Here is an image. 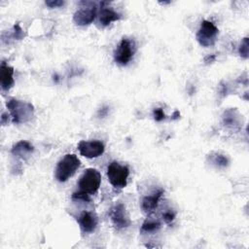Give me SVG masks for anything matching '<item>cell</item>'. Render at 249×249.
Listing matches in <instances>:
<instances>
[{
    "instance_id": "obj_12",
    "label": "cell",
    "mask_w": 249,
    "mask_h": 249,
    "mask_svg": "<svg viewBox=\"0 0 249 249\" xmlns=\"http://www.w3.org/2000/svg\"><path fill=\"white\" fill-rule=\"evenodd\" d=\"M14 68L6 64L1 63L0 66V84L3 90H9L14 86Z\"/></svg>"
},
{
    "instance_id": "obj_7",
    "label": "cell",
    "mask_w": 249,
    "mask_h": 249,
    "mask_svg": "<svg viewBox=\"0 0 249 249\" xmlns=\"http://www.w3.org/2000/svg\"><path fill=\"white\" fill-rule=\"evenodd\" d=\"M218 28L209 20H202L200 27L196 33V40L202 47H210L215 44L218 35Z\"/></svg>"
},
{
    "instance_id": "obj_11",
    "label": "cell",
    "mask_w": 249,
    "mask_h": 249,
    "mask_svg": "<svg viewBox=\"0 0 249 249\" xmlns=\"http://www.w3.org/2000/svg\"><path fill=\"white\" fill-rule=\"evenodd\" d=\"M105 4L106 2H101V8L98 15V22L101 26H107L112 21H116L121 18V14L109 7H105Z\"/></svg>"
},
{
    "instance_id": "obj_8",
    "label": "cell",
    "mask_w": 249,
    "mask_h": 249,
    "mask_svg": "<svg viewBox=\"0 0 249 249\" xmlns=\"http://www.w3.org/2000/svg\"><path fill=\"white\" fill-rule=\"evenodd\" d=\"M109 217L117 230H123L130 226V220L123 203H117L109 210Z\"/></svg>"
},
{
    "instance_id": "obj_3",
    "label": "cell",
    "mask_w": 249,
    "mask_h": 249,
    "mask_svg": "<svg viewBox=\"0 0 249 249\" xmlns=\"http://www.w3.org/2000/svg\"><path fill=\"white\" fill-rule=\"evenodd\" d=\"M81 161L74 154L65 155L55 167L54 176L58 182H65L74 175L76 170L80 167Z\"/></svg>"
},
{
    "instance_id": "obj_23",
    "label": "cell",
    "mask_w": 249,
    "mask_h": 249,
    "mask_svg": "<svg viewBox=\"0 0 249 249\" xmlns=\"http://www.w3.org/2000/svg\"><path fill=\"white\" fill-rule=\"evenodd\" d=\"M108 112H109V107L104 106V107H102V108L98 111V116H99L100 118H103V117H105V116L108 114Z\"/></svg>"
},
{
    "instance_id": "obj_25",
    "label": "cell",
    "mask_w": 249,
    "mask_h": 249,
    "mask_svg": "<svg viewBox=\"0 0 249 249\" xmlns=\"http://www.w3.org/2000/svg\"><path fill=\"white\" fill-rule=\"evenodd\" d=\"M6 117H8L6 114H2V116H1V124H6V121H7V122L9 121Z\"/></svg>"
},
{
    "instance_id": "obj_18",
    "label": "cell",
    "mask_w": 249,
    "mask_h": 249,
    "mask_svg": "<svg viewBox=\"0 0 249 249\" xmlns=\"http://www.w3.org/2000/svg\"><path fill=\"white\" fill-rule=\"evenodd\" d=\"M248 37L243 38L239 48H238V53L242 58H248V53H249V42H248Z\"/></svg>"
},
{
    "instance_id": "obj_15",
    "label": "cell",
    "mask_w": 249,
    "mask_h": 249,
    "mask_svg": "<svg viewBox=\"0 0 249 249\" xmlns=\"http://www.w3.org/2000/svg\"><path fill=\"white\" fill-rule=\"evenodd\" d=\"M223 123L226 126H229L231 128L239 129L240 127V116L238 115V112L236 109H229L225 111L223 115Z\"/></svg>"
},
{
    "instance_id": "obj_13",
    "label": "cell",
    "mask_w": 249,
    "mask_h": 249,
    "mask_svg": "<svg viewBox=\"0 0 249 249\" xmlns=\"http://www.w3.org/2000/svg\"><path fill=\"white\" fill-rule=\"evenodd\" d=\"M11 152L17 158L27 160L31 156V154L34 152V147L28 141L20 140L12 147Z\"/></svg>"
},
{
    "instance_id": "obj_17",
    "label": "cell",
    "mask_w": 249,
    "mask_h": 249,
    "mask_svg": "<svg viewBox=\"0 0 249 249\" xmlns=\"http://www.w3.org/2000/svg\"><path fill=\"white\" fill-rule=\"evenodd\" d=\"M160 228V223L156 220H146L141 227L142 232H154Z\"/></svg>"
},
{
    "instance_id": "obj_24",
    "label": "cell",
    "mask_w": 249,
    "mask_h": 249,
    "mask_svg": "<svg viewBox=\"0 0 249 249\" xmlns=\"http://www.w3.org/2000/svg\"><path fill=\"white\" fill-rule=\"evenodd\" d=\"M215 59H216V54H209V55H207V56L204 58V62H205L206 64H209V63L214 62Z\"/></svg>"
},
{
    "instance_id": "obj_10",
    "label": "cell",
    "mask_w": 249,
    "mask_h": 249,
    "mask_svg": "<svg viewBox=\"0 0 249 249\" xmlns=\"http://www.w3.org/2000/svg\"><path fill=\"white\" fill-rule=\"evenodd\" d=\"M80 228L84 233H90L92 232L98 223L97 217L90 211H83L81 215L77 219Z\"/></svg>"
},
{
    "instance_id": "obj_20",
    "label": "cell",
    "mask_w": 249,
    "mask_h": 249,
    "mask_svg": "<svg viewBox=\"0 0 249 249\" xmlns=\"http://www.w3.org/2000/svg\"><path fill=\"white\" fill-rule=\"evenodd\" d=\"M153 116L157 122H160L165 119V114L161 108H155L153 111Z\"/></svg>"
},
{
    "instance_id": "obj_16",
    "label": "cell",
    "mask_w": 249,
    "mask_h": 249,
    "mask_svg": "<svg viewBox=\"0 0 249 249\" xmlns=\"http://www.w3.org/2000/svg\"><path fill=\"white\" fill-rule=\"evenodd\" d=\"M207 159L210 161V163H212L217 167H226L229 164V159L226 156L216 152L210 153Z\"/></svg>"
},
{
    "instance_id": "obj_5",
    "label": "cell",
    "mask_w": 249,
    "mask_h": 249,
    "mask_svg": "<svg viewBox=\"0 0 249 249\" xmlns=\"http://www.w3.org/2000/svg\"><path fill=\"white\" fill-rule=\"evenodd\" d=\"M82 7L78 9L74 16L73 20L77 25L85 26L90 24L97 16V7L94 2H81Z\"/></svg>"
},
{
    "instance_id": "obj_1",
    "label": "cell",
    "mask_w": 249,
    "mask_h": 249,
    "mask_svg": "<svg viewBox=\"0 0 249 249\" xmlns=\"http://www.w3.org/2000/svg\"><path fill=\"white\" fill-rule=\"evenodd\" d=\"M101 175L94 168H88L80 177L78 187L79 191L73 193L72 198L89 201V196L94 195L100 186Z\"/></svg>"
},
{
    "instance_id": "obj_26",
    "label": "cell",
    "mask_w": 249,
    "mask_h": 249,
    "mask_svg": "<svg viewBox=\"0 0 249 249\" xmlns=\"http://www.w3.org/2000/svg\"><path fill=\"white\" fill-rule=\"evenodd\" d=\"M179 116H180V113H179L178 111H175V112H174V114H173V116H172V117H173L172 119H173V120L178 119V117H179Z\"/></svg>"
},
{
    "instance_id": "obj_2",
    "label": "cell",
    "mask_w": 249,
    "mask_h": 249,
    "mask_svg": "<svg viewBox=\"0 0 249 249\" xmlns=\"http://www.w3.org/2000/svg\"><path fill=\"white\" fill-rule=\"evenodd\" d=\"M6 106L14 124L26 123L30 121L34 115V106L25 101L11 98L7 101Z\"/></svg>"
},
{
    "instance_id": "obj_19",
    "label": "cell",
    "mask_w": 249,
    "mask_h": 249,
    "mask_svg": "<svg viewBox=\"0 0 249 249\" xmlns=\"http://www.w3.org/2000/svg\"><path fill=\"white\" fill-rule=\"evenodd\" d=\"M24 36H25V34H24L22 28L20 27V25L18 23H16L13 27L10 38H13L15 40H21V39H23Z\"/></svg>"
},
{
    "instance_id": "obj_14",
    "label": "cell",
    "mask_w": 249,
    "mask_h": 249,
    "mask_svg": "<svg viewBox=\"0 0 249 249\" xmlns=\"http://www.w3.org/2000/svg\"><path fill=\"white\" fill-rule=\"evenodd\" d=\"M163 194V190L162 189H159L157 191H155L153 194L146 196L143 200H142V210L146 213V214H150L152 213L158 206V203L160 201V198L161 196V195Z\"/></svg>"
},
{
    "instance_id": "obj_6",
    "label": "cell",
    "mask_w": 249,
    "mask_h": 249,
    "mask_svg": "<svg viewBox=\"0 0 249 249\" xmlns=\"http://www.w3.org/2000/svg\"><path fill=\"white\" fill-rule=\"evenodd\" d=\"M135 43L133 40L123 38L114 52V59L116 63L124 66L126 65L134 55Z\"/></svg>"
},
{
    "instance_id": "obj_9",
    "label": "cell",
    "mask_w": 249,
    "mask_h": 249,
    "mask_svg": "<svg viewBox=\"0 0 249 249\" xmlns=\"http://www.w3.org/2000/svg\"><path fill=\"white\" fill-rule=\"evenodd\" d=\"M78 150L83 157L88 159L98 158L104 153L105 147L101 141H81L78 144Z\"/></svg>"
},
{
    "instance_id": "obj_22",
    "label": "cell",
    "mask_w": 249,
    "mask_h": 249,
    "mask_svg": "<svg viewBox=\"0 0 249 249\" xmlns=\"http://www.w3.org/2000/svg\"><path fill=\"white\" fill-rule=\"evenodd\" d=\"M45 3L50 8H58L64 5V1L62 0H50V1H46Z\"/></svg>"
},
{
    "instance_id": "obj_21",
    "label": "cell",
    "mask_w": 249,
    "mask_h": 249,
    "mask_svg": "<svg viewBox=\"0 0 249 249\" xmlns=\"http://www.w3.org/2000/svg\"><path fill=\"white\" fill-rule=\"evenodd\" d=\"M162 218H163V220H164L165 223L169 224V223H171V222L174 220V218H175V213H174L173 211H171V210H166V211L162 214Z\"/></svg>"
},
{
    "instance_id": "obj_4",
    "label": "cell",
    "mask_w": 249,
    "mask_h": 249,
    "mask_svg": "<svg viewBox=\"0 0 249 249\" xmlns=\"http://www.w3.org/2000/svg\"><path fill=\"white\" fill-rule=\"evenodd\" d=\"M129 169L126 165H122L118 161H112L107 167V177L114 188L123 189L126 186Z\"/></svg>"
}]
</instances>
